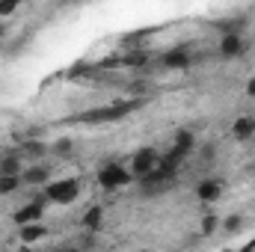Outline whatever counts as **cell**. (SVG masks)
Wrapping results in <instances>:
<instances>
[{
  "label": "cell",
  "instance_id": "277c9868",
  "mask_svg": "<svg viewBox=\"0 0 255 252\" xmlns=\"http://www.w3.org/2000/svg\"><path fill=\"white\" fill-rule=\"evenodd\" d=\"M157 160H160V151L151 148V145H142V148H136V151L130 154L128 169H130V175H133L136 181H142L145 175H151V172L157 169Z\"/></svg>",
  "mask_w": 255,
  "mask_h": 252
},
{
  "label": "cell",
  "instance_id": "ba28073f",
  "mask_svg": "<svg viewBox=\"0 0 255 252\" xmlns=\"http://www.w3.org/2000/svg\"><path fill=\"white\" fill-rule=\"evenodd\" d=\"M217 51H220V57H223V60H238V57H244V54H247V39H244V36H238V33L223 36V39H220V45H217Z\"/></svg>",
  "mask_w": 255,
  "mask_h": 252
},
{
  "label": "cell",
  "instance_id": "e0dca14e",
  "mask_svg": "<svg viewBox=\"0 0 255 252\" xmlns=\"http://www.w3.org/2000/svg\"><path fill=\"white\" fill-rule=\"evenodd\" d=\"M220 220L223 217H217V214H202V220H199V238H211L220 229Z\"/></svg>",
  "mask_w": 255,
  "mask_h": 252
},
{
  "label": "cell",
  "instance_id": "ffe728a7",
  "mask_svg": "<svg viewBox=\"0 0 255 252\" xmlns=\"http://www.w3.org/2000/svg\"><path fill=\"white\" fill-rule=\"evenodd\" d=\"M71 151H74V142H71L68 136H60V139L51 145V154H57V157H68Z\"/></svg>",
  "mask_w": 255,
  "mask_h": 252
},
{
  "label": "cell",
  "instance_id": "8fae6325",
  "mask_svg": "<svg viewBox=\"0 0 255 252\" xmlns=\"http://www.w3.org/2000/svg\"><path fill=\"white\" fill-rule=\"evenodd\" d=\"M21 178H24V184H30V187H48V184H51V169L42 166V163H33V166L24 169Z\"/></svg>",
  "mask_w": 255,
  "mask_h": 252
},
{
  "label": "cell",
  "instance_id": "5bb4252c",
  "mask_svg": "<svg viewBox=\"0 0 255 252\" xmlns=\"http://www.w3.org/2000/svg\"><path fill=\"white\" fill-rule=\"evenodd\" d=\"M45 235H48V229H45L42 223H33V226H21V229H18V241H21L24 247H33V244L42 241Z\"/></svg>",
  "mask_w": 255,
  "mask_h": 252
},
{
  "label": "cell",
  "instance_id": "7a4b0ae2",
  "mask_svg": "<svg viewBox=\"0 0 255 252\" xmlns=\"http://www.w3.org/2000/svg\"><path fill=\"white\" fill-rule=\"evenodd\" d=\"M80 190H83V184L77 178H57L45 187V199L51 205H71V202H77Z\"/></svg>",
  "mask_w": 255,
  "mask_h": 252
},
{
  "label": "cell",
  "instance_id": "9c48e42d",
  "mask_svg": "<svg viewBox=\"0 0 255 252\" xmlns=\"http://www.w3.org/2000/svg\"><path fill=\"white\" fill-rule=\"evenodd\" d=\"M151 63V54L145 48H128L125 54L119 57V68H128V71H139Z\"/></svg>",
  "mask_w": 255,
  "mask_h": 252
},
{
  "label": "cell",
  "instance_id": "f1b7e54d",
  "mask_svg": "<svg viewBox=\"0 0 255 252\" xmlns=\"http://www.w3.org/2000/svg\"><path fill=\"white\" fill-rule=\"evenodd\" d=\"M223 252H232V250H223Z\"/></svg>",
  "mask_w": 255,
  "mask_h": 252
},
{
  "label": "cell",
  "instance_id": "30bf717a",
  "mask_svg": "<svg viewBox=\"0 0 255 252\" xmlns=\"http://www.w3.org/2000/svg\"><path fill=\"white\" fill-rule=\"evenodd\" d=\"M80 229H83L86 235H95V232H101V229H104V208H101V205H92V208H86V211L80 214Z\"/></svg>",
  "mask_w": 255,
  "mask_h": 252
},
{
  "label": "cell",
  "instance_id": "ac0fdd59",
  "mask_svg": "<svg viewBox=\"0 0 255 252\" xmlns=\"http://www.w3.org/2000/svg\"><path fill=\"white\" fill-rule=\"evenodd\" d=\"M220 229H223L226 235H238V232L244 229V217H241V214H226V217L220 220Z\"/></svg>",
  "mask_w": 255,
  "mask_h": 252
},
{
  "label": "cell",
  "instance_id": "603a6c76",
  "mask_svg": "<svg viewBox=\"0 0 255 252\" xmlns=\"http://www.w3.org/2000/svg\"><path fill=\"white\" fill-rule=\"evenodd\" d=\"M247 95L255 98V77H253V80H247Z\"/></svg>",
  "mask_w": 255,
  "mask_h": 252
},
{
  "label": "cell",
  "instance_id": "9a60e30c",
  "mask_svg": "<svg viewBox=\"0 0 255 252\" xmlns=\"http://www.w3.org/2000/svg\"><path fill=\"white\" fill-rule=\"evenodd\" d=\"M24 169H27V166H24L21 157H15V154H9V157L0 160V175H15V178H21Z\"/></svg>",
  "mask_w": 255,
  "mask_h": 252
},
{
  "label": "cell",
  "instance_id": "2e32d148",
  "mask_svg": "<svg viewBox=\"0 0 255 252\" xmlns=\"http://www.w3.org/2000/svg\"><path fill=\"white\" fill-rule=\"evenodd\" d=\"M48 151H51V145H45L42 139H27V142H24V154H27L30 160H42Z\"/></svg>",
  "mask_w": 255,
  "mask_h": 252
},
{
  "label": "cell",
  "instance_id": "d4e9b609",
  "mask_svg": "<svg viewBox=\"0 0 255 252\" xmlns=\"http://www.w3.org/2000/svg\"><path fill=\"white\" fill-rule=\"evenodd\" d=\"M18 252H36V250H33V247H24V244H21V247H18Z\"/></svg>",
  "mask_w": 255,
  "mask_h": 252
},
{
  "label": "cell",
  "instance_id": "4316f807",
  "mask_svg": "<svg viewBox=\"0 0 255 252\" xmlns=\"http://www.w3.org/2000/svg\"><path fill=\"white\" fill-rule=\"evenodd\" d=\"M74 247H60V250H54V252H71Z\"/></svg>",
  "mask_w": 255,
  "mask_h": 252
},
{
  "label": "cell",
  "instance_id": "7402d4cb",
  "mask_svg": "<svg viewBox=\"0 0 255 252\" xmlns=\"http://www.w3.org/2000/svg\"><path fill=\"white\" fill-rule=\"evenodd\" d=\"M18 12V0H0V18H12Z\"/></svg>",
  "mask_w": 255,
  "mask_h": 252
},
{
  "label": "cell",
  "instance_id": "3957f363",
  "mask_svg": "<svg viewBox=\"0 0 255 252\" xmlns=\"http://www.w3.org/2000/svg\"><path fill=\"white\" fill-rule=\"evenodd\" d=\"M133 181V175H130V169H128L125 163H119V160H110V163H104L101 169H98V184L101 190H122L125 184Z\"/></svg>",
  "mask_w": 255,
  "mask_h": 252
},
{
  "label": "cell",
  "instance_id": "5b68a950",
  "mask_svg": "<svg viewBox=\"0 0 255 252\" xmlns=\"http://www.w3.org/2000/svg\"><path fill=\"white\" fill-rule=\"evenodd\" d=\"M45 205H48V199H45V193L42 196H36V199H30L27 205H21L15 214H12V223L21 229V226H33V223H42V217H45Z\"/></svg>",
  "mask_w": 255,
  "mask_h": 252
},
{
  "label": "cell",
  "instance_id": "4fadbf2b",
  "mask_svg": "<svg viewBox=\"0 0 255 252\" xmlns=\"http://www.w3.org/2000/svg\"><path fill=\"white\" fill-rule=\"evenodd\" d=\"M196 142H199V139H196V133H193L190 127H178V130H175V136H172V148H175V151H181L184 157L196 151Z\"/></svg>",
  "mask_w": 255,
  "mask_h": 252
},
{
  "label": "cell",
  "instance_id": "83f0119b",
  "mask_svg": "<svg viewBox=\"0 0 255 252\" xmlns=\"http://www.w3.org/2000/svg\"><path fill=\"white\" fill-rule=\"evenodd\" d=\"M139 252H151V250H139Z\"/></svg>",
  "mask_w": 255,
  "mask_h": 252
},
{
  "label": "cell",
  "instance_id": "44dd1931",
  "mask_svg": "<svg viewBox=\"0 0 255 252\" xmlns=\"http://www.w3.org/2000/svg\"><path fill=\"white\" fill-rule=\"evenodd\" d=\"M199 157L211 163V160L217 157V145H214V142H199Z\"/></svg>",
  "mask_w": 255,
  "mask_h": 252
},
{
  "label": "cell",
  "instance_id": "cb8c5ba5",
  "mask_svg": "<svg viewBox=\"0 0 255 252\" xmlns=\"http://www.w3.org/2000/svg\"><path fill=\"white\" fill-rule=\"evenodd\" d=\"M238 252H255V238L247 244V247H244V250H238Z\"/></svg>",
  "mask_w": 255,
  "mask_h": 252
},
{
  "label": "cell",
  "instance_id": "f546056e",
  "mask_svg": "<svg viewBox=\"0 0 255 252\" xmlns=\"http://www.w3.org/2000/svg\"><path fill=\"white\" fill-rule=\"evenodd\" d=\"M172 252H181V250H172Z\"/></svg>",
  "mask_w": 255,
  "mask_h": 252
},
{
  "label": "cell",
  "instance_id": "484cf974",
  "mask_svg": "<svg viewBox=\"0 0 255 252\" xmlns=\"http://www.w3.org/2000/svg\"><path fill=\"white\" fill-rule=\"evenodd\" d=\"M3 36H6V24L0 21V39H3Z\"/></svg>",
  "mask_w": 255,
  "mask_h": 252
},
{
  "label": "cell",
  "instance_id": "6da1fadb",
  "mask_svg": "<svg viewBox=\"0 0 255 252\" xmlns=\"http://www.w3.org/2000/svg\"><path fill=\"white\" fill-rule=\"evenodd\" d=\"M142 101L139 98H122V101H113L107 107H98V110H86L80 113V122L83 125H104V122H122L128 119L133 110H139Z\"/></svg>",
  "mask_w": 255,
  "mask_h": 252
},
{
  "label": "cell",
  "instance_id": "8992f818",
  "mask_svg": "<svg viewBox=\"0 0 255 252\" xmlns=\"http://www.w3.org/2000/svg\"><path fill=\"white\" fill-rule=\"evenodd\" d=\"M160 65L166 68V71H187L193 65V54L187 45H175V48H169L163 57H160Z\"/></svg>",
  "mask_w": 255,
  "mask_h": 252
},
{
  "label": "cell",
  "instance_id": "52a82bcc",
  "mask_svg": "<svg viewBox=\"0 0 255 252\" xmlns=\"http://www.w3.org/2000/svg\"><path fill=\"white\" fill-rule=\"evenodd\" d=\"M223 193H226V184L217 181V178H202V181L196 184V199H199L202 205H214V202H220Z\"/></svg>",
  "mask_w": 255,
  "mask_h": 252
},
{
  "label": "cell",
  "instance_id": "7c38bea8",
  "mask_svg": "<svg viewBox=\"0 0 255 252\" xmlns=\"http://www.w3.org/2000/svg\"><path fill=\"white\" fill-rule=\"evenodd\" d=\"M232 136L238 139V142H250L255 136V116H238L235 122H232Z\"/></svg>",
  "mask_w": 255,
  "mask_h": 252
},
{
  "label": "cell",
  "instance_id": "d6986e66",
  "mask_svg": "<svg viewBox=\"0 0 255 252\" xmlns=\"http://www.w3.org/2000/svg\"><path fill=\"white\" fill-rule=\"evenodd\" d=\"M24 184V178H15V175H0V196H12L15 190Z\"/></svg>",
  "mask_w": 255,
  "mask_h": 252
},
{
  "label": "cell",
  "instance_id": "4dcf8cb0",
  "mask_svg": "<svg viewBox=\"0 0 255 252\" xmlns=\"http://www.w3.org/2000/svg\"><path fill=\"white\" fill-rule=\"evenodd\" d=\"M71 252H80V250H71Z\"/></svg>",
  "mask_w": 255,
  "mask_h": 252
}]
</instances>
